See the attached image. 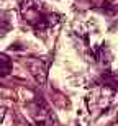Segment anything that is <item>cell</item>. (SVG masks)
<instances>
[{
  "mask_svg": "<svg viewBox=\"0 0 118 126\" xmlns=\"http://www.w3.org/2000/svg\"><path fill=\"white\" fill-rule=\"evenodd\" d=\"M97 59H99L102 64H110V61H112V52H110V49L107 46H100L99 49H97Z\"/></svg>",
  "mask_w": 118,
  "mask_h": 126,
  "instance_id": "cell-4",
  "label": "cell"
},
{
  "mask_svg": "<svg viewBox=\"0 0 118 126\" xmlns=\"http://www.w3.org/2000/svg\"><path fill=\"white\" fill-rule=\"evenodd\" d=\"M3 116H5V110L2 108V110H0V123H2V120H3Z\"/></svg>",
  "mask_w": 118,
  "mask_h": 126,
  "instance_id": "cell-6",
  "label": "cell"
},
{
  "mask_svg": "<svg viewBox=\"0 0 118 126\" xmlns=\"http://www.w3.org/2000/svg\"><path fill=\"white\" fill-rule=\"evenodd\" d=\"M30 72L33 74L34 80L38 82V84H44L48 79V65L44 61L41 59H33V61L30 62Z\"/></svg>",
  "mask_w": 118,
  "mask_h": 126,
  "instance_id": "cell-2",
  "label": "cell"
},
{
  "mask_svg": "<svg viewBox=\"0 0 118 126\" xmlns=\"http://www.w3.org/2000/svg\"><path fill=\"white\" fill-rule=\"evenodd\" d=\"M12 72V59L7 54H0V77H5Z\"/></svg>",
  "mask_w": 118,
  "mask_h": 126,
  "instance_id": "cell-3",
  "label": "cell"
},
{
  "mask_svg": "<svg viewBox=\"0 0 118 126\" xmlns=\"http://www.w3.org/2000/svg\"><path fill=\"white\" fill-rule=\"evenodd\" d=\"M85 102H87V108H89L90 113L100 115V113L107 111L108 108H112L115 105L117 92L108 85H95L87 94Z\"/></svg>",
  "mask_w": 118,
  "mask_h": 126,
  "instance_id": "cell-1",
  "label": "cell"
},
{
  "mask_svg": "<svg viewBox=\"0 0 118 126\" xmlns=\"http://www.w3.org/2000/svg\"><path fill=\"white\" fill-rule=\"evenodd\" d=\"M5 13H0V34H5V33L10 30V21L7 18H3Z\"/></svg>",
  "mask_w": 118,
  "mask_h": 126,
  "instance_id": "cell-5",
  "label": "cell"
}]
</instances>
